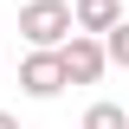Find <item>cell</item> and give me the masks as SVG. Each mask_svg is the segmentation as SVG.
Segmentation results:
<instances>
[{"mask_svg":"<svg viewBox=\"0 0 129 129\" xmlns=\"http://www.w3.org/2000/svg\"><path fill=\"white\" fill-rule=\"evenodd\" d=\"M116 19H123V0H71V32L84 39H103Z\"/></svg>","mask_w":129,"mask_h":129,"instance_id":"277c9868","label":"cell"},{"mask_svg":"<svg viewBox=\"0 0 129 129\" xmlns=\"http://www.w3.org/2000/svg\"><path fill=\"white\" fill-rule=\"evenodd\" d=\"M103 39H84V32H71V39H64L58 45V71H64V84H97L103 78Z\"/></svg>","mask_w":129,"mask_h":129,"instance_id":"7a4b0ae2","label":"cell"},{"mask_svg":"<svg viewBox=\"0 0 129 129\" xmlns=\"http://www.w3.org/2000/svg\"><path fill=\"white\" fill-rule=\"evenodd\" d=\"M84 129H129V110L123 103H90L84 110Z\"/></svg>","mask_w":129,"mask_h":129,"instance_id":"5b68a950","label":"cell"},{"mask_svg":"<svg viewBox=\"0 0 129 129\" xmlns=\"http://www.w3.org/2000/svg\"><path fill=\"white\" fill-rule=\"evenodd\" d=\"M0 129H19V123H13V116H7V110H0Z\"/></svg>","mask_w":129,"mask_h":129,"instance_id":"52a82bcc","label":"cell"},{"mask_svg":"<svg viewBox=\"0 0 129 129\" xmlns=\"http://www.w3.org/2000/svg\"><path fill=\"white\" fill-rule=\"evenodd\" d=\"M19 90H26V97H58V90H64L58 52H26V64H19Z\"/></svg>","mask_w":129,"mask_h":129,"instance_id":"3957f363","label":"cell"},{"mask_svg":"<svg viewBox=\"0 0 129 129\" xmlns=\"http://www.w3.org/2000/svg\"><path fill=\"white\" fill-rule=\"evenodd\" d=\"M103 58H110V64H123V71H129V19H116V26L103 32Z\"/></svg>","mask_w":129,"mask_h":129,"instance_id":"8992f818","label":"cell"},{"mask_svg":"<svg viewBox=\"0 0 129 129\" xmlns=\"http://www.w3.org/2000/svg\"><path fill=\"white\" fill-rule=\"evenodd\" d=\"M19 7H26V0H19Z\"/></svg>","mask_w":129,"mask_h":129,"instance_id":"ba28073f","label":"cell"},{"mask_svg":"<svg viewBox=\"0 0 129 129\" xmlns=\"http://www.w3.org/2000/svg\"><path fill=\"white\" fill-rule=\"evenodd\" d=\"M19 32L32 52H58L71 39V0H26L19 7Z\"/></svg>","mask_w":129,"mask_h":129,"instance_id":"6da1fadb","label":"cell"}]
</instances>
